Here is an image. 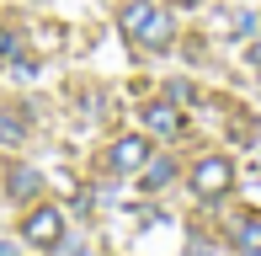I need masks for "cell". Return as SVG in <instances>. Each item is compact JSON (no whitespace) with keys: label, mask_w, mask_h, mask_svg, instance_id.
Wrapping results in <instances>:
<instances>
[{"label":"cell","mask_w":261,"mask_h":256,"mask_svg":"<svg viewBox=\"0 0 261 256\" xmlns=\"http://www.w3.org/2000/svg\"><path fill=\"white\" fill-rule=\"evenodd\" d=\"M234 187V166L224 155H208V160H197L192 166V192L203 197V203H219V197H229Z\"/></svg>","instance_id":"6da1fadb"},{"label":"cell","mask_w":261,"mask_h":256,"mask_svg":"<svg viewBox=\"0 0 261 256\" xmlns=\"http://www.w3.org/2000/svg\"><path fill=\"white\" fill-rule=\"evenodd\" d=\"M21 240H27V246H38V251H59L64 246V214H59V208H32L27 219H21Z\"/></svg>","instance_id":"7a4b0ae2"},{"label":"cell","mask_w":261,"mask_h":256,"mask_svg":"<svg viewBox=\"0 0 261 256\" xmlns=\"http://www.w3.org/2000/svg\"><path fill=\"white\" fill-rule=\"evenodd\" d=\"M149 155H155V149H149V139L128 134V139H117V144L107 149V166L123 171V176H134V171H144V160H149Z\"/></svg>","instance_id":"3957f363"},{"label":"cell","mask_w":261,"mask_h":256,"mask_svg":"<svg viewBox=\"0 0 261 256\" xmlns=\"http://www.w3.org/2000/svg\"><path fill=\"white\" fill-rule=\"evenodd\" d=\"M171 38H176V21L165 16L160 6H155V16H149L144 27L134 32V43H139V48H155V54H160V48H171Z\"/></svg>","instance_id":"277c9868"},{"label":"cell","mask_w":261,"mask_h":256,"mask_svg":"<svg viewBox=\"0 0 261 256\" xmlns=\"http://www.w3.org/2000/svg\"><path fill=\"white\" fill-rule=\"evenodd\" d=\"M144 123H149V134H165V139H171L176 128H181V112H176L171 101H149V107H144Z\"/></svg>","instance_id":"5b68a950"},{"label":"cell","mask_w":261,"mask_h":256,"mask_svg":"<svg viewBox=\"0 0 261 256\" xmlns=\"http://www.w3.org/2000/svg\"><path fill=\"white\" fill-rule=\"evenodd\" d=\"M6 187H11V197H38V192H43V171H32V166H11Z\"/></svg>","instance_id":"8992f818"},{"label":"cell","mask_w":261,"mask_h":256,"mask_svg":"<svg viewBox=\"0 0 261 256\" xmlns=\"http://www.w3.org/2000/svg\"><path fill=\"white\" fill-rule=\"evenodd\" d=\"M229 246L240 251V256H261V219H256V214L234 224V240H229Z\"/></svg>","instance_id":"52a82bcc"},{"label":"cell","mask_w":261,"mask_h":256,"mask_svg":"<svg viewBox=\"0 0 261 256\" xmlns=\"http://www.w3.org/2000/svg\"><path fill=\"white\" fill-rule=\"evenodd\" d=\"M171 176H176V160L171 155H149L144 160V192H160Z\"/></svg>","instance_id":"ba28073f"},{"label":"cell","mask_w":261,"mask_h":256,"mask_svg":"<svg viewBox=\"0 0 261 256\" xmlns=\"http://www.w3.org/2000/svg\"><path fill=\"white\" fill-rule=\"evenodd\" d=\"M149 16H155V0H128V6H123V16H117V27H123V38H134V32L144 27Z\"/></svg>","instance_id":"9c48e42d"},{"label":"cell","mask_w":261,"mask_h":256,"mask_svg":"<svg viewBox=\"0 0 261 256\" xmlns=\"http://www.w3.org/2000/svg\"><path fill=\"white\" fill-rule=\"evenodd\" d=\"M27 139V118L21 112H0V144H21Z\"/></svg>","instance_id":"30bf717a"},{"label":"cell","mask_w":261,"mask_h":256,"mask_svg":"<svg viewBox=\"0 0 261 256\" xmlns=\"http://www.w3.org/2000/svg\"><path fill=\"white\" fill-rule=\"evenodd\" d=\"M0 64H21V38L16 32H0Z\"/></svg>","instance_id":"8fae6325"},{"label":"cell","mask_w":261,"mask_h":256,"mask_svg":"<svg viewBox=\"0 0 261 256\" xmlns=\"http://www.w3.org/2000/svg\"><path fill=\"white\" fill-rule=\"evenodd\" d=\"M0 256H16V251H11V246H6V240H0Z\"/></svg>","instance_id":"7c38bea8"},{"label":"cell","mask_w":261,"mask_h":256,"mask_svg":"<svg viewBox=\"0 0 261 256\" xmlns=\"http://www.w3.org/2000/svg\"><path fill=\"white\" fill-rule=\"evenodd\" d=\"M181 6H203V0H181Z\"/></svg>","instance_id":"4fadbf2b"}]
</instances>
